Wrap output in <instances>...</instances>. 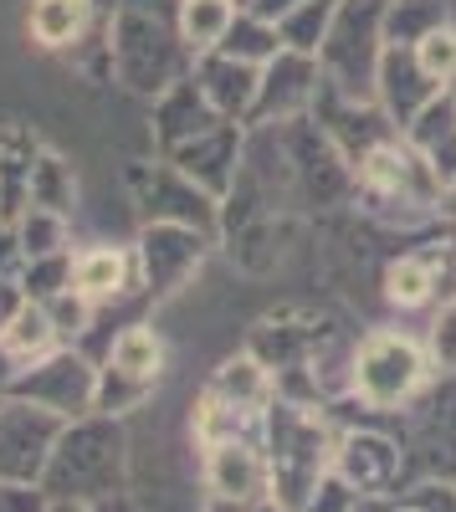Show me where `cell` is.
<instances>
[{
    "label": "cell",
    "instance_id": "cell-21",
    "mask_svg": "<svg viewBox=\"0 0 456 512\" xmlns=\"http://www.w3.org/2000/svg\"><path fill=\"white\" fill-rule=\"evenodd\" d=\"M436 359H441L446 369H456V303H451V313L436 323Z\"/></svg>",
    "mask_w": 456,
    "mask_h": 512
},
{
    "label": "cell",
    "instance_id": "cell-23",
    "mask_svg": "<svg viewBox=\"0 0 456 512\" xmlns=\"http://www.w3.org/2000/svg\"><path fill=\"white\" fill-rule=\"evenodd\" d=\"M262 502H236V497H205L200 512H257Z\"/></svg>",
    "mask_w": 456,
    "mask_h": 512
},
{
    "label": "cell",
    "instance_id": "cell-3",
    "mask_svg": "<svg viewBox=\"0 0 456 512\" xmlns=\"http://www.w3.org/2000/svg\"><path fill=\"white\" fill-rule=\"evenodd\" d=\"M426 384V354L400 333H369L354 369H349V390L359 395V405L369 410H400L410 395Z\"/></svg>",
    "mask_w": 456,
    "mask_h": 512
},
{
    "label": "cell",
    "instance_id": "cell-2",
    "mask_svg": "<svg viewBox=\"0 0 456 512\" xmlns=\"http://www.w3.org/2000/svg\"><path fill=\"white\" fill-rule=\"evenodd\" d=\"M334 446L339 436L328 431V420L308 405L272 400L262 415V451L272 472V502L287 512H303L313 487L334 472Z\"/></svg>",
    "mask_w": 456,
    "mask_h": 512
},
{
    "label": "cell",
    "instance_id": "cell-27",
    "mask_svg": "<svg viewBox=\"0 0 456 512\" xmlns=\"http://www.w3.org/2000/svg\"><path fill=\"white\" fill-rule=\"evenodd\" d=\"M395 512H416V507H410V502H400V507H395Z\"/></svg>",
    "mask_w": 456,
    "mask_h": 512
},
{
    "label": "cell",
    "instance_id": "cell-13",
    "mask_svg": "<svg viewBox=\"0 0 456 512\" xmlns=\"http://www.w3.org/2000/svg\"><path fill=\"white\" fill-rule=\"evenodd\" d=\"M231 26H236L231 0H185L180 6V36L190 41L195 52L221 47V41L231 36Z\"/></svg>",
    "mask_w": 456,
    "mask_h": 512
},
{
    "label": "cell",
    "instance_id": "cell-4",
    "mask_svg": "<svg viewBox=\"0 0 456 512\" xmlns=\"http://www.w3.org/2000/svg\"><path fill=\"white\" fill-rule=\"evenodd\" d=\"M62 415L41 410L31 400H0V482L41 487V472L52 461V446L62 436Z\"/></svg>",
    "mask_w": 456,
    "mask_h": 512
},
{
    "label": "cell",
    "instance_id": "cell-14",
    "mask_svg": "<svg viewBox=\"0 0 456 512\" xmlns=\"http://www.w3.org/2000/svg\"><path fill=\"white\" fill-rule=\"evenodd\" d=\"M441 287H436V272H431V262L426 256H400V262H390V272H385V297L395 308H421V303H431Z\"/></svg>",
    "mask_w": 456,
    "mask_h": 512
},
{
    "label": "cell",
    "instance_id": "cell-26",
    "mask_svg": "<svg viewBox=\"0 0 456 512\" xmlns=\"http://www.w3.org/2000/svg\"><path fill=\"white\" fill-rule=\"evenodd\" d=\"M257 512H287V507H277V502H272V497H267V502H262V507H257Z\"/></svg>",
    "mask_w": 456,
    "mask_h": 512
},
{
    "label": "cell",
    "instance_id": "cell-8",
    "mask_svg": "<svg viewBox=\"0 0 456 512\" xmlns=\"http://www.w3.org/2000/svg\"><path fill=\"white\" fill-rule=\"evenodd\" d=\"M205 390H216L221 400H231L241 410H267L277 400V379H272V369L257 354H236V359H226L216 369V379L205 384Z\"/></svg>",
    "mask_w": 456,
    "mask_h": 512
},
{
    "label": "cell",
    "instance_id": "cell-15",
    "mask_svg": "<svg viewBox=\"0 0 456 512\" xmlns=\"http://www.w3.org/2000/svg\"><path fill=\"white\" fill-rule=\"evenodd\" d=\"M416 72L426 82H451L456 77V31L451 26H431L426 36H416Z\"/></svg>",
    "mask_w": 456,
    "mask_h": 512
},
{
    "label": "cell",
    "instance_id": "cell-16",
    "mask_svg": "<svg viewBox=\"0 0 456 512\" xmlns=\"http://www.w3.org/2000/svg\"><path fill=\"white\" fill-rule=\"evenodd\" d=\"M62 241H67V231H62L57 210L31 205V216L21 221V251L31 256V262H41V256H62Z\"/></svg>",
    "mask_w": 456,
    "mask_h": 512
},
{
    "label": "cell",
    "instance_id": "cell-11",
    "mask_svg": "<svg viewBox=\"0 0 456 512\" xmlns=\"http://www.w3.org/2000/svg\"><path fill=\"white\" fill-rule=\"evenodd\" d=\"M108 369L154 390V379L164 374V344H159V333L154 328H123L113 338V349H108Z\"/></svg>",
    "mask_w": 456,
    "mask_h": 512
},
{
    "label": "cell",
    "instance_id": "cell-12",
    "mask_svg": "<svg viewBox=\"0 0 456 512\" xmlns=\"http://www.w3.org/2000/svg\"><path fill=\"white\" fill-rule=\"evenodd\" d=\"M93 16V0H36L31 6V36L41 47H72V41L88 31Z\"/></svg>",
    "mask_w": 456,
    "mask_h": 512
},
{
    "label": "cell",
    "instance_id": "cell-7",
    "mask_svg": "<svg viewBox=\"0 0 456 512\" xmlns=\"http://www.w3.org/2000/svg\"><path fill=\"white\" fill-rule=\"evenodd\" d=\"M205 492L211 497H236V502H267L272 497V472H267L262 441L205 446Z\"/></svg>",
    "mask_w": 456,
    "mask_h": 512
},
{
    "label": "cell",
    "instance_id": "cell-9",
    "mask_svg": "<svg viewBox=\"0 0 456 512\" xmlns=\"http://www.w3.org/2000/svg\"><path fill=\"white\" fill-rule=\"evenodd\" d=\"M72 287L88 297V303H108L129 287V256L118 246H88L72 256Z\"/></svg>",
    "mask_w": 456,
    "mask_h": 512
},
{
    "label": "cell",
    "instance_id": "cell-18",
    "mask_svg": "<svg viewBox=\"0 0 456 512\" xmlns=\"http://www.w3.org/2000/svg\"><path fill=\"white\" fill-rule=\"evenodd\" d=\"M359 507V492L339 477V472H328L318 487H313V497L303 502V512H354Z\"/></svg>",
    "mask_w": 456,
    "mask_h": 512
},
{
    "label": "cell",
    "instance_id": "cell-24",
    "mask_svg": "<svg viewBox=\"0 0 456 512\" xmlns=\"http://www.w3.org/2000/svg\"><path fill=\"white\" fill-rule=\"evenodd\" d=\"M77 512H134V507L123 502V492H118V497H98V502H82Z\"/></svg>",
    "mask_w": 456,
    "mask_h": 512
},
{
    "label": "cell",
    "instance_id": "cell-6",
    "mask_svg": "<svg viewBox=\"0 0 456 512\" xmlns=\"http://www.w3.org/2000/svg\"><path fill=\"white\" fill-rule=\"evenodd\" d=\"M400 446L380 431H349L334 446V472L359 492V497H390L400 487Z\"/></svg>",
    "mask_w": 456,
    "mask_h": 512
},
{
    "label": "cell",
    "instance_id": "cell-20",
    "mask_svg": "<svg viewBox=\"0 0 456 512\" xmlns=\"http://www.w3.org/2000/svg\"><path fill=\"white\" fill-rule=\"evenodd\" d=\"M0 512H47V492H41V487L0 482Z\"/></svg>",
    "mask_w": 456,
    "mask_h": 512
},
{
    "label": "cell",
    "instance_id": "cell-17",
    "mask_svg": "<svg viewBox=\"0 0 456 512\" xmlns=\"http://www.w3.org/2000/svg\"><path fill=\"white\" fill-rule=\"evenodd\" d=\"M47 318H52V328H57V338H77V333H88V318H93V303L82 297L77 287H62V292H52L47 303Z\"/></svg>",
    "mask_w": 456,
    "mask_h": 512
},
{
    "label": "cell",
    "instance_id": "cell-1",
    "mask_svg": "<svg viewBox=\"0 0 456 512\" xmlns=\"http://www.w3.org/2000/svg\"><path fill=\"white\" fill-rule=\"evenodd\" d=\"M123 472H129V441H123L118 415H77L62 425L52 446V461L41 472V492L47 502H98L123 492Z\"/></svg>",
    "mask_w": 456,
    "mask_h": 512
},
{
    "label": "cell",
    "instance_id": "cell-25",
    "mask_svg": "<svg viewBox=\"0 0 456 512\" xmlns=\"http://www.w3.org/2000/svg\"><path fill=\"white\" fill-rule=\"evenodd\" d=\"M47 512H77L72 502H47Z\"/></svg>",
    "mask_w": 456,
    "mask_h": 512
},
{
    "label": "cell",
    "instance_id": "cell-10",
    "mask_svg": "<svg viewBox=\"0 0 456 512\" xmlns=\"http://www.w3.org/2000/svg\"><path fill=\"white\" fill-rule=\"evenodd\" d=\"M0 344L16 354L21 369H31L36 359L57 354V328H52V318H47V308H41V303H21L6 318V328H0Z\"/></svg>",
    "mask_w": 456,
    "mask_h": 512
},
{
    "label": "cell",
    "instance_id": "cell-19",
    "mask_svg": "<svg viewBox=\"0 0 456 512\" xmlns=\"http://www.w3.org/2000/svg\"><path fill=\"white\" fill-rule=\"evenodd\" d=\"M405 502L416 512H456V482H421Z\"/></svg>",
    "mask_w": 456,
    "mask_h": 512
},
{
    "label": "cell",
    "instance_id": "cell-5",
    "mask_svg": "<svg viewBox=\"0 0 456 512\" xmlns=\"http://www.w3.org/2000/svg\"><path fill=\"white\" fill-rule=\"evenodd\" d=\"M11 395L52 410L62 420H77V415H93L98 374L88 369V359H77V354H47V359H36L31 369H21Z\"/></svg>",
    "mask_w": 456,
    "mask_h": 512
},
{
    "label": "cell",
    "instance_id": "cell-22",
    "mask_svg": "<svg viewBox=\"0 0 456 512\" xmlns=\"http://www.w3.org/2000/svg\"><path fill=\"white\" fill-rule=\"evenodd\" d=\"M16 379H21V364H16V354H11L6 344H0V400H11Z\"/></svg>",
    "mask_w": 456,
    "mask_h": 512
}]
</instances>
